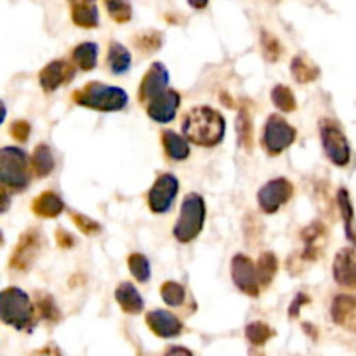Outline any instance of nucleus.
<instances>
[{
	"mask_svg": "<svg viewBox=\"0 0 356 356\" xmlns=\"http://www.w3.org/2000/svg\"><path fill=\"white\" fill-rule=\"evenodd\" d=\"M226 122L219 111L211 106H197L183 120V134L188 141L204 148H214L225 139Z\"/></svg>",
	"mask_w": 356,
	"mask_h": 356,
	"instance_id": "obj_1",
	"label": "nucleus"
},
{
	"mask_svg": "<svg viewBox=\"0 0 356 356\" xmlns=\"http://www.w3.org/2000/svg\"><path fill=\"white\" fill-rule=\"evenodd\" d=\"M0 320L16 330L30 332L35 327V306L30 296L19 287L0 291Z\"/></svg>",
	"mask_w": 356,
	"mask_h": 356,
	"instance_id": "obj_2",
	"label": "nucleus"
},
{
	"mask_svg": "<svg viewBox=\"0 0 356 356\" xmlns=\"http://www.w3.org/2000/svg\"><path fill=\"white\" fill-rule=\"evenodd\" d=\"M76 104L96 111H120L127 106L129 96L124 89L106 86L101 82H90L73 92Z\"/></svg>",
	"mask_w": 356,
	"mask_h": 356,
	"instance_id": "obj_3",
	"label": "nucleus"
},
{
	"mask_svg": "<svg viewBox=\"0 0 356 356\" xmlns=\"http://www.w3.org/2000/svg\"><path fill=\"white\" fill-rule=\"evenodd\" d=\"M205 214H207V209H205L204 198L198 193L186 195L181 204L179 219L174 225V238L181 243L193 242L204 229Z\"/></svg>",
	"mask_w": 356,
	"mask_h": 356,
	"instance_id": "obj_4",
	"label": "nucleus"
},
{
	"mask_svg": "<svg viewBox=\"0 0 356 356\" xmlns=\"http://www.w3.org/2000/svg\"><path fill=\"white\" fill-rule=\"evenodd\" d=\"M31 172L28 155L17 146L0 148V184L21 191L30 184Z\"/></svg>",
	"mask_w": 356,
	"mask_h": 356,
	"instance_id": "obj_5",
	"label": "nucleus"
},
{
	"mask_svg": "<svg viewBox=\"0 0 356 356\" xmlns=\"http://www.w3.org/2000/svg\"><path fill=\"white\" fill-rule=\"evenodd\" d=\"M320 138H322L325 155L334 165L346 167L351 160V148L346 136L334 120H322L320 124Z\"/></svg>",
	"mask_w": 356,
	"mask_h": 356,
	"instance_id": "obj_6",
	"label": "nucleus"
},
{
	"mask_svg": "<svg viewBox=\"0 0 356 356\" xmlns=\"http://www.w3.org/2000/svg\"><path fill=\"white\" fill-rule=\"evenodd\" d=\"M296 136H298V131L284 117L271 115L264 124L261 143L270 155H280L296 141Z\"/></svg>",
	"mask_w": 356,
	"mask_h": 356,
	"instance_id": "obj_7",
	"label": "nucleus"
},
{
	"mask_svg": "<svg viewBox=\"0 0 356 356\" xmlns=\"http://www.w3.org/2000/svg\"><path fill=\"white\" fill-rule=\"evenodd\" d=\"M292 193H294V186L285 177H277L264 184L257 193V204H259L261 211L266 214H275L280 211L289 200H291Z\"/></svg>",
	"mask_w": 356,
	"mask_h": 356,
	"instance_id": "obj_8",
	"label": "nucleus"
},
{
	"mask_svg": "<svg viewBox=\"0 0 356 356\" xmlns=\"http://www.w3.org/2000/svg\"><path fill=\"white\" fill-rule=\"evenodd\" d=\"M179 191V181L174 174H160L148 193V205L155 214H165L170 211Z\"/></svg>",
	"mask_w": 356,
	"mask_h": 356,
	"instance_id": "obj_9",
	"label": "nucleus"
},
{
	"mask_svg": "<svg viewBox=\"0 0 356 356\" xmlns=\"http://www.w3.org/2000/svg\"><path fill=\"white\" fill-rule=\"evenodd\" d=\"M232 278L233 284L247 296H259L261 292V284L259 277H257L256 264L252 263V259L243 254H236L232 261Z\"/></svg>",
	"mask_w": 356,
	"mask_h": 356,
	"instance_id": "obj_10",
	"label": "nucleus"
},
{
	"mask_svg": "<svg viewBox=\"0 0 356 356\" xmlns=\"http://www.w3.org/2000/svg\"><path fill=\"white\" fill-rule=\"evenodd\" d=\"M42 236L37 229H28L21 235L13 256H10V268L17 271H24L35 263L40 252Z\"/></svg>",
	"mask_w": 356,
	"mask_h": 356,
	"instance_id": "obj_11",
	"label": "nucleus"
},
{
	"mask_svg": "<svg viewBox=\"0 0 356 356\" xmlns=\"http://www.w3.org/2000/svg\"><path fill=\"white\" fill-rule=\"evenodd\" d=\"M181 104V94L165 89L146 103V113L156 124H169L176 118L177 108Z\"/></svg>",
	"mask_w": 356,
	"mask_h": 356,
	"instance_id": "obj_12",
	"label": "nucleus"
},
{
	"mask_svg": "<svg viewBox=\"0 0 356 356\" xmlns=\"http://www.w3.org/2000/svg\"><path fill=\"white\" fill-rule=\"evenodd\" d=\"M75 73L76 70L73 63L65 61V59H56V61H51L44 66V70L38 75V82L45 92H54L59 87L72 82L75 79Z\"/></svg>",
	"mask_w": 356,
	"mask_h": 356,
	"instance_id": "obj_13",
	"label": "nucleus"
},
{
	"mask_svg": "<svg viewBox=\"0 0 356 356\" xmlns=\"http://www.w3.org/2000/svg\"><path fill=\"white\" fill-rule=\"evenodd\" d=\"M167 86H169V72H167L165 65H162V63H153L141 80V86H139V99H141V103L146 104L152 97H155L156 94L165 90Z\"/></svg>",
	"mask_w": 356,
	"mask_h": 356,
	"instance_id": "obj_14",
	"label": "nucleus"
},
{
	"mask_svg": "<svg viewBox=\"0 0 356 356\" xmlns=\"http://www.w3.org/2000/svg\"><path fill=\"white\" fill-rule=\"evenodd\" d=\"M146 323L152 329L153 334L163 339L177 337L183 332V323L174 313L165 312V309H155L146 315Z\"/></svg>",
	"mask_w": 356,
	"mask_h": 356,
	"instance_id": "obj_15",
	"label": "nucleus"
},
{
	"mask_svg": "<svg viewBox=\"0 0 356 356\" xmlns=\"http://www.w3.org/2000/svg\"><path fill=\"white\" fill-rule=\"evenodd\" d=\"M334 280L344 289L356 291V254L353 249H341L334 259Z\"/></svg>",
	"mask_w": 356,
	"mask_h": 356,
	"instance_id": "obj_16",
	"label": "nucleus"
},
{
	"mask_svg": "<svg viewBox=\"0 0 356 356\" xmlns=\"http://www.w3.org/2000/svg\"><path fill=\"white\" fill-rule=\"evenodd\" d=\"M330 315L332 320L341 327L356 332V298L350 294H339L336 296L330 308Z\"/></svg>",
	"mask_w": 356,
	"mask_h": 356,
	"instance_id": "obj_17",
	"label": "nucleus"
},
{
	"mask_svg": "<svg viewBox=\"0 0 356 356\" xmlns=\"http://www.w3.org/2000/svg\"><path fill=\"white\" fill-rule=\"evenodd\" d=\"M302 242H305V250H302V259L313 261L320 256V252L323 250L325 245V236H327V228L320 221H315L313 225H309L308 228L302 229Z\"/></svg>",
	"mask_w": 356,
	"mask_h": 356,
	"instance_id": "obj_18",
	"label": "nucleus"
},
{
	"mask_svg": "<svg viewBox=\"0 0 356 356\" xmlns=\"http://www.w3.org/2000/svg\"><path fill=\"white\" fill-rule=\"evenodd\" d=\"M115 299L120 305V308L125 313H129V315H138V313H141L145 309V301H143L141 294L129 282H124V284L118 285L117 291H115Z\"/></svg>",
	"mask_w": 356,
	"mask_h": 356,
	"instance_id": "obj_19",
	"label": "nucleus"
},
{
	"mask_svg": "<svg viewBox=\"0 0 356 356\" xmlns=\"http://www.w3.org/2000/svg\"><path fill=\"white\" fill-rule=\"evenodd\" d=\"M33 212L40 218H58L63 211H65V202L54 193V191H44L42 195H38L33 200L31 205Z\"/></svg>",
	"mask_w": 356,
	"mask_h": 356,
	"instance_id": "obj_20",
	"label": "nucleus"
},
{
	"mask_svg": "<svg viewBox=\"0 0 356 356\" xmlns=\"http://www.w3.org/2000/svg\"><path fill=\"white\" fill-rule=\"evenodd\" d=\"M337 205H339L341 216H343L344 232H346V238L356 247V221H355V209L351 204V198L348 190L341 188L337 191Z\"/></svg>",
	"mask_w": 356,
	"mask_h": 356,
	"instance_id": "obj_21",
	"label": "nucleus"
},
{
	"mask_svg": "<svg viewBox=\"0 0 356 356\" xmlns=\"http://www.w3.org/2000/svg\"><path fill=\"white\" fill-rule=\"evenodd\" d=\"M97 54H99L97 44H94V42H83V44H79L72 51L73 65H76V68H80L82 72H90V70L96 68Z\"/></svg>",
	"mask_w": 356,
	"mask_h": 356,
	"instance_id": "obj_22",
	"label": "nucleus"
},
{
	"mask_svg": "<svg viewBox=\"0 0 356 356\" xmlns=\"http://www.w3.org/2000/svg\"><path fill=\"white\" fill-rule=\"evenodd\" d=\"M291 72L292 76L298 80L299 83H309L315 82L320 76V68L312 61L309 58H306L305 54H298L291 63Z\"/></svg>",
	"mask_w": 356,
	"mask_h": 356,
	"instance_id": "obj_23",
	"label": "nucleus"
},
{
	"mask_svg": "<svg viewBox=\"0 0 356 356\" xmlns=\"http://www.w3.org/2000/svg\"><path fill=\"white\" fill-rule=\"evenodd\" d=\"M108 66H110L111 72L115 75H122V73H127L131 70L132 65V56L127 51V47H124L118 42H111L110 47H108Z\"/></svg>",
	"mask_w": 356,
	"mask_h": 356,
	"instance_id": "obj_24",
	"label": "nucleus"
},
{
	"mask_svg": "<svg viewBox=\"0 0 356 356\" xmlns=\"http://www.w3.org/2000/svg\"><path fill=\"white\" fill-rule=\"evenodd\" d=\"M162 143L163 148H165V153L172 160H186L190 156V145H188L186 138L176 134L174 131H165L162 134Z\"/></svg>",
	"mask_w": 356,
	"mask_h": 356,
	"instance_id": "obj_25",
	"label": "nucleus"
},
{
	"mask_svg": "<svg viewBox=\"0 0 356 356\" xmlns=\"http://www.w3.org/2000/svg\"><path fill=\"white\" fill-rule=\"evenodd\" d=\"M72 19L80 28H96L99 24V13L92 2H76L72 7Z\"/></svg>",
	"mask_w": 356,
	"mask_h": 356,
	"instance_id": "obj_26",
	"label": "nucleus"
},
{
	"mask_svg": "<svg viewBox=\"0 0 356 356\" xmlns=\"http://www.w3.org/2000/svg\"><path fill=\"white\" fill-rule=\"evenodd\" d=\"M54 156L47 145H38L31 155V169L38 177H47L54 170Z\"/></svg>",
	"mask_w": 356,
	"mask_h": 356,
	"instance_id": "obj_27",
	"label": "nucleus"
},
{
	"mask_svg": "<svg viewBox=\"0 0 356 356\" xmlns=\"http://www.w3.org/2000/svg\"><path fill=\"white\" fill-rule=\"evenodd\" d=\"M257 277H259L261 287H266L273 282L275 275L278 271V259L273 252H263L259 256V261L256 264Z\"/></svg>",
	"mask_w": 356,
	"mask_h": 356,
	"instance_id": "obj_28",
	"label": "nucleus"
},
{
	"mask_svg": "<svg viewBox=\"0 0 356 356\" xmlns=\"http://www.w3.org/2000/svg\"><path fill=\"white\" fill-rule=\"evenodd\" d=\"M271 101H273V104L278 110L285 111V113L294 111L298 108V101H296L294 92L287 86L273 87V90H271Z\"/></svg>",
	"mask_w": 356,
	"mask_h": 356,
	"instance_id": "obj_29",
	"label": "nucleus"
},
{
	"mask_svg": "<svg viewBox=\"0 0 356 356\" xmlns=\"http://www.w3.org/2000/svg\"><path fill=\"white\" fill-rule=\"evenodd\" d=\"M160 294H162V299L165 301V305L170 306V308L183 306L184 301H186V291H184L183 285L177 284V282H165V284L162 285Z\"/></svg>",
	"mask_w": 356,
	"mask_h": 356,
	"instance_id": "obj_30",
	"label": "nucleus"
},
{
	"mask_svg": "<svg viewBox=\"0 0 356 356\" xmlns=\"http://www.w3.org/2000/svg\"><path fill=\"white\" fill-rule=\"evenodd\" d=\"M236 134H238L240 145L245 146L247 149H252V118L245 110H240L238 117H236Z\"/></svg>",
	"mask_w": 356,
	"mask_h": 356,
	"instance_id": "obj_31",
	"label": "nucleus"
},
{
	"mask_svg": "<svg viewBox=\"0 0 356 356\" xmlns=\"http://www.w3.org/2000/svg\"><path fill=\"white\" fill-rule=\"evenodd\" d=\"M127 264H129V270H131L132 277L136 278L138 282H141V284H145V282H148L149 275H152V266H149V261L148 257L143 256V254H131L127 259Z\"/></svg>",
	"mask_w": 356,
	"mask_h": 356,
	"instance_id": "obj_32",
	"label": "nucleus"
},
{
	"mask_svg": "<svg viewBox=\"0 0 356 356\" xmlns=\"http://www.w3.org/2000/svg\"><path fill=\"white\" fill-rule=\"evenodd\" d=\"M261 49H263L264 59L270 63L278 61L282 58V52H284L280 40L273 33H270V31H263L261 33Z\"/></svg>",
	"mask_w": 356,
	"mask_h": 356,
	"instance_id": "obj_33",
	"label": "nucleus"
},
{
	"mask_svg": "<svg viewBox=\"0 0 356 356\" xmlns=\"http://www.w3.org/2000/svg\"><path fill=\"white\" fill-rule=\"evenodd\" d=\"M245 336H247V339L254 344V346H261V344L266 343L268 339H271V337L275 336V332L271 327L266 325V323L252 322L250 325H247Z\"/></svg>",
	"mask_w": 356,
	"mask_h": 356,
	"instance_id": "obj_34",
	"label": "nucleus"
},
{
	"mask_svg": "<svg viewBox=\"0 0 356 356\" xmlns=\"http://www.w3.org/2000/svg\"><path fill=\"white\" fill-rule=\"evenodd\" d=\"M136 47L141 49L143 52H155L162 47V33L156 30L143 31L136 37L134 40Z\"/></svg>",
	"mask_w": 356,
	"mask_h": 356,
	"instance_id": "obj_35",
	"label": "nucleus"
},
{
	"mask_svg": "<svg viewBox=\"0 0 356 356\" xmlns=\"http://www.w3.org/2000/svg\"><path fill=\"white\" fill-rule=\"evenodd\" d=\"M37 308L42 318L51 320V322H54V320L59 318V312L54 305V299H52L49 294L37 296Z\"/></svg>",
	"mask_w": 356,
	"mask_h": 356,
	"instance_id": "obj_36",
	"label": "nucleus"
},
{
	"mask_svg": "<svg viewBox=\"0 0 356 356\" xmlns=\"http://www.w3.org/2000/svg\"><path fill=\"white\" fill-rule=\"evenodd\" d=\"M72 219H73V222L76 225V228H79L83 235L92 236V235H97V233L101 232L99 222L94 221V219H90V218H87V216L79 214V212H72Z\"/></svg>",
	"mask_w": 356,
	"mask_h": 356,
	"instance_id": "obj_37",
	"label": "nucleus"
},
{
	"mask_svg": "<svg viewBox=\"0 0 356 356\" xmlns=\"http://www.w3.org/2000/svg\"><path fill=\"white\" fill-rule=\"evenodd\" d=\"M30 124L26 120H16L13 125H10V134H13L14 139L17 141H26L28 136H30Z\"/></svg>",
	"mask_w": 356,
	"mask_h": 356,
	"instance_id": "obj_38",
	"label": "nucleus"
},
{
	"mask_svg": "<svg viewBox=\"0 0 356 356\" xmlns=\"http://www.w3.org/2000/svg\"><path fill=\"white\" fill-rule=\"evenodd\" d=\"M56 240H58V245L63 247V249H72V247L75 245V238H73L70 233H66L65 229H58Z\"/></svg>",
	"mask_w": 356,
	"mask_h": 356,
	"instance_id": "obj_39",
	"label": "nucleus"
},
{
	"mask_svg": "<svg viewBox=\"0 0 356 356\" xmlns=\"http://www.w3.org/2000/svg\"><path fill=\"white\" fill-rule=\"evenodd\" d=\"M308 301H309V298L306 294H298V296H296L294 302H292L291 308H289V315H291V316H298L299 315V309H301L305 305H308Z\"/></svg>",
	"mask_w": 356,
	"mask_h": 356,
	"instance_id": "obj_40",
	"label": "nucleus"
},
{
	"mask_svg": "<svg viewBox=\"0 0 356 356\" xmlns=\"http://www.w3.org/2000/svg\"><path fill=\"white\" fill-rule=\"evenodd\" d=\"M9 207H10V195L7 193L3 188H0V214L9 211Z\"/></svg>",
	"mask_w": 356,
	"mask_h": 356,
	"instance_id": "obj_41",
	"label": "nucleus"
},
{
	"mask_svg": "<svg viewBox=\"0 0 356 356\" xmlns=\"http://www.w3.org/2000/svg\"><path fill=\"white\" fill-rule=\"evenodd\" d=\"M163 356H193V353L183 346H172L170 350H167V353Z\"/></svg>",
	"mask_w": 356,
	"mask_h": 356,
	"instance_id": "obj_42",
	"label": "nucleus"
},
{
	"mask_svg": "<svg viewBox=\"0 0 356 356\" xmlns=\"http://www.w3.org/2000/svg\"><path fill=\"white\" fill-rule=\"evenodd\" d=\"M188 3H190L193 9H205L209 3V0H188Z\"/></svg>",
	"mask_w": 356,
	"mask_h": 356,
	"instance_id": "obj_43",
	"label": "nucleus"
},
{
	"mask_svg": "<svg viewBox=\"0 0 356 356\" xmlns=\"http://www.w3.org/2000/svg\"><path fill=\"white\" fill-rule=\"evenodd\" d=\"M6 117H7V108H6V104H3V101H0V125L3 124Z\"/></svg>",
	"mask_w": 356,
	"mask_h": 356,
	"instance_id": "obj_44",
	"label": "nucleus"
},
{
	"mask_svg": "<svg viewBox=\"0 0 356 356\" xmlns=\"http://www.w3.org/2000/svg\"><path fill=\"white\" fill-rule=\"evenodd\" d=\"M73 3H76V2H94V0H72Z\"/></svg>",
	"mask_w": 356,
	"mask_h": 356,
	"instance_id": "obj_45",
	"label": "nucleus"
},
{
	"mask_svg": "<svg viewBox=\"0 0 356 356\" xmlns=\"http://www.w3.org/2000/svg\"><path fill=\"white\" fill-rule=\"evenodd\" d=\"M3 243V235H2V229H0V245Z\"/></svg>",
	"mask_w": 356,
	"mask_h": 356,
	"instance_id": "obj_46",
	"label": "nucleus"
},
{
	"mask_svg": "<svg viewBox=\"0 0 356 356\" xmlns=\"http://www.w3.org/2000/svg\"><path fill=\"white\" fill-rule=\"evenodd\" d=\"M273 2H278V0H273Z\"/></svg>",
	"mask_w": 356,
	"mask_h": 356,
	"instance_id": "obj_47",
	"label": "nucleus"
}]
</instances>
